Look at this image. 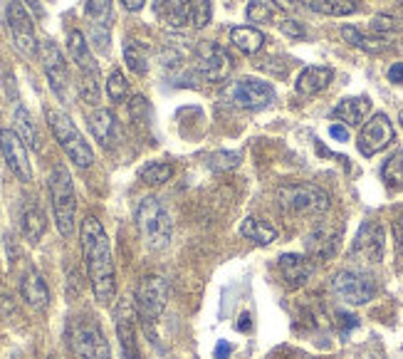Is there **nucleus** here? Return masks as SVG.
Here are the masks:
<instances>
[{
    "label": "nucleus",
    "mask_w": 403,
    "mask_h": 359,
    "mask_svg": "<svg viewBox=\"0 0 403 359\" xmlns=\"http://www.w3.org/2000/svg\"><path fill=\"white\" fill-rule=\"evenodd\" d=\"M89 129L92 137L101 144V147H111V144L119 139V124H116V116L109 109H97L89 116Z\"/></svg>",
    "instance_id": "nucleus-22"
},
{
    "label": "nucleus",
    "mask_w": 403,
    "mask_h": 359,
    "mask_svg": "<svg viewBox=\"0 0 403 359\" xmlns=\"http://www.w3.org/2000/svg\"><path fill=\"white\" fill-rule=\"evenodd\" d=\"M329 137L337 139V142H349V127L342 122L332 124V127H329Z\"/></svg>",
    "instance_id": "nucleus-44"
},
{
    "label": "nucleus",
    "mask_w": 403,
    "mask_h": 359,
    "mask_svg": "<svg viewBox=\"0 0 403 359\" xmlns=\"http://www.w3.org/2000/svg\"><path fill=\"white\" fill-rule=\"evenodd\" d=\"M85 13L92 20V25H104L109 28L111 23V0H87Z\"/></svg>",
    "instance_id": "nucleus-34"
},
{
    "label": "nucleus",
    "mask_w": 403,
    "mask_h": 359,
    "mask_svg": "<svg viewBox=\"0 0 403 359\" xmlns=\"http://www.w3.org/2000/svg\"><path fill=\"white\" fill-rule=\"evenodd\" d=\"M37 55H40L42 70H45L47 82H50V90L55 92L60 102H67L70 99V70H67L60 47L52 40H42L37 47Z\"/></svg>",
    "instance_id": "nucleus-8"
},
{
    "label": "nucleus",
    "mask_w": 403,
    "mask_h": 359,
    "mask_svg": "<svg viewBox=\"0 0 403 359\" xmlns=\"http://www.w3.org/2000/svg\"><path fill=\"white\" fill-rule=\"evenodd\" d=\"M70 347L80 359H109L111 349L94 317H77L70 324Z\"/></svg>",
    "instance_id": "nucleus-6"
},
{
    "label": "nucleus",
    "mask_w": 403,
    "mask_h": 359,
    "mask_svg": "<svg viewBox=\"0 0 403 359\" xmlns=\"http://www.w3.org/2000/svg\"><path fill=\"white\" fill-rule=\"evenodd\" d=\"M368 28H371V32H376V35H386V32L396 30V18H391V16H373L371 23H368Z\"/></svg>",
    "instance_id": "nucleus-40"
},
{
    "label": "nucleus",
    "mask_w": 403,
    "mask_h": 359,
    "mask_svg": "<svg viewBox=\"0 0 403 359\" xmlns=\"http://www.w3.org/2000/svg\"><path fill=\"white\" fill-rule=\"evenodd\" d=\"M240 236L247 238V241H252V243L257 245H270L278 241V228L270 226V223L260 221V218H245V221L240 223Z\"/></svg>",
    "instance_id": "nucleus-27"
},
{
    "label": "nucleus",
    "mask_w": 403,
    "mask_h": 359,
    "mask_svg": "<svg viewBox=\"0 0 403 359\" xmlns=\"http://www.w3.org/2000/svg\"><path fill=\"white\" fill-rule=\"evenodd\" d=\"M388 80H391L393 85H401L403 82V62H393V65L388 67Z\"/></svg>",
    "instance_id": "nucleus-45"
},
{
    "label": "nucleus",
    "mask_w": 403,
    "mask_h": 359,
    "mask_svg": "<svg viewBox=\"0 0 403 359\" xmlns=\"http://www.w3.org/2000/svg\"><path fill=\"white\" fill-rule=\"evenodd\" d=\"M193 0H161V18L168 28L181 30L191 23Z\"/></svg>",
    "instance_id": "nucleus-25"
},
{
    "label": "nucleus",
    "mask_w": 403,
    "mask_h": 359,
    "mask_svg": "<svg viewBox=\"0 0 403 359\" xmlns=\"http://www.w3.org/2000/svg\"><path fill=\"white\" fill-rule=\"evenodd\" d=\"M368 111H371V99L368 97H347V99H342L334 107L332 116L342 124H347V127H359V124H364Z\"/></svg>",
    "instance_id": "nucleus-19"
},
{
    "label": "nucleus",
    "mask_w": 403,
    "mask_h": 359,
    "mask_svg": "<svg viewBox=\"0 0 403 359\" xmlns=\"http://www.w3.org/2000/svg\"><path fill=\"white\" fill-rule=\"evenodd\" d=\"M92 45L99 52H109V28L104 25H92Z\"/></svg>",
    "instance_id": "nucleus-41"
},
{
    "label": "nucleus",
    "mask_w": 403,
    "mask_h": 359,
    "mask_svg": "<svg viewBox=\"0 0 403 359\" xmlns=\"http://www.w3.org/2000/svg\"><path fill=\"white\" fill-rule=\"evenodd\" d=\"M0 154L6 159L8 169L20 178L23 183L32 181V166L27 157V144L18 137L13 129H0Z\"/></svg>",
    "instance_id": "nucleus-14"
},
{
    "label": "nucleus",
    "mask_w": 403,
    "mask_h": 359,
    "mask_svg": "<svg viewBox=\"0 0 403 359\" xmlns=\"http://www.w3.org/2000/svg\"><path fill=\"white\" fill-rule=\"evenodd\" d=\"M230 352H232V347L223 339V342H218V347H216V359H225Z\"/></svg>",
    "instance_id": "nucleus-48"
},
{
    "label": "nucleus",
    "mask_w": 403,
    "mask_h": 359,
    "mask_svg": "<svg viewBox=\"0 0 403 359\" xmlns=\"http://www.w3.org/2000/svg\"><path fill=\"white\" fill-rule=\"evenodd\" d=\"M398 122H401V127H403V109H401V114H398Z\"/></svg>",
    "instance_id": "nucleus-52"
},
{
    "label": "nucleus",
    "mask_w": 403,
    "mask_h": 359,
    "mask_svg": "<svg viewBox=\"0 0 403 359\" xmlns=\"http://www.w3.org/2000/svg\"><path fill=\"white\" fill-rule=\"evenodd\" d=\"M211 18H213V8H211V0H196L193 3V13H191V23H193V28H206L208 23H211Z\"/></svg>",
    "instance_id": "nucleus-39"
},
{
    "label": "nucleus",
    "mask_w": 403,
    "mask_h": 359,
    "mask_svg": "<svg viewBox=\"0 0 403 359\" xmlns=\"http://www.w3.org/2000/svg\"><path fill=\"white\" fill-rule=\"evenodd\" d=\"M247 20H250V23H273L275 20V11L270 8V3H262V0H250V6H247Z\"/></svg>",
    "instance_id": "nucleus-38"
},
{
    "label": "nucleus",
    "mask_w": 403,
    "mask_h": 359,
    "mask_svg": "<svg viewBox=\"0 0 403 359\" xmlns=\"http://www.w3.org/2000/svg\"><path fill=\"white\" fill-rule=\"evenodd\" d=\"M275 196H278L280 208L292 216H319L332 206L329 193L314 183H283Z\"/></svg>",
    "instance_id": "nucleus-4"
},
{
    "label": "nucleus",
    "mask_w": 403,
    "mask_h": 359,
    "mask_svg": "<svg viewBox=\"0 0 403 359\" xmlns=\"http://www.w3.org/2000/svg\"><path fill=\"white\" fill-rule=\"evenodd\" d=\"M383 228L376 221H364L352 243V260L361 265H376L383 258Z\"/></svg>",
    "instance_id": "nucleus-10"
},
{
    "label": "nucleus",
    "mask_w": 403,
    "mask_h": 359,
    "mask_svg": "<svg viewBox=\"0 0 403 359\" xmlns=\"http://www.w3.org/2000/svg\"><path fill=\"white\" fill-rule=\"evenodd\" d=\"M332 290L349 305H366L376 295V280L359 270H342L334 275Z\"/></svg>",
    "instance_id": "nucleus-9"
},
{
    "label": "nucleus",
    "mask_w": 403,
    "mask_h": 359,
    "mask_svg": "<svg viewBox=\"0 0 403 359\" xmlns=\"http://www.w3.org/2000/svg\"><path fill=\"white\" fill-rule=\"evenodd\" d=\"M356 359H386V357H383L381 349H376V347H364L361 352L356 354Z\"/></svg>",
    "instance_id": "nucleus-46"
},
{
    "label": "nucleus",
    "mask_w": 403,
    "mask_h": 359,
    "mask_svg": "<svg viewBox=\"0 0 403 359\" xmlns=\"http://www.w3.org/2000/svg\"><path fill=\"white\" fill-rule=\"evenodd\" d=\"M228 99L240 109H265L275 102L273 85H267L262 80H240L230 85L228 90Z\"/></svg>",
    "instance_id": "nucleus-13"
},
{
    "label": "nucleus",
    "mask_w": 403,
    "mask_h": 359,
    "mask_svg": "<svg viewBox=\"0 0 403 359\" xmlns=\"http://www.w3.org/2000/svg\"><path fill=\"white\" fill-rule=\"evenodd\" d=\"M47 186H50V201H52V213H55V226L60 231L62 238H72L75 233V213H77V193H75V183L72 176L67 171V166L57 164L52 169L50 178H47Z\"/></svg>",
    "instance_id": "nucleus-2"
},
{
    "label": "nucleus",
    "mask_w": 403,
    "mask_h": 359,
    "mask_svg": "<svg viewBox=\"0 0 403 359\" xmlns=\"http://www.w3.org/2000/svg\"><path fill=\"white\" fill-rule=\"evenodd\" d=\"M45 116H47V124H50L52 134H55L57 144H60L62 152L70 157V162L82 169L92 166V164H94V152H92V147L85 142L82 132L77 129V124L72 122L70 116H67L65 111H57V109H47Z\"/></svg>",
    "instance_id": "nucleus-5"
},
{
    "label": "nucleus",
    "mask_w": 403,
    "mask_h": 359,
    "mask_svg": "<svg viewBox=\"0 0 403 359\" xmlns=\"http://www.w3.org/2000/svg\"><path fill=\"white\" fill-rule=\"evenodd\" d=\"M396 132H393V124L386 114H373L366 124L361 127V134L356 139V147L364 157H373V154L383 152L388 144L393 142Z\"/></svg>",
    "instance_id": "nucleus-15"
},
{
    "label": "nucleus",
    "mask_w": 403,
    "mask_h": 359,
    "mask_svg": "<svg viewBox=\"0 0 403 359\" xmlns=\"http://www.w3.org/2000/svg\"><path fill=\"white\" fill-rule=\"evenodd\" d=\"M6 18H8V28H11V35L16 47L23 55H35L37 52V40H35V25H32L30 13L25 11L20 0H11L6 8Z\"/></svg>",
    "instance_id": "nucleus-11"
},
{
    "label": "nucleus",
    "mask_w": 403,
    "mask_h": 359,
    "mask_svg": "<svg viewBox=\"0 0 403 359\" xmlns=\"http://www.w3.org/2000/svg\"><path fill=\"white\" fill-rule=\"evenodd\" d=\"M342 37L349 42V45L359 47V50H364V52H373V55L391 47V40H388V37H383V35H364L361 30H356V28H352V25L342 28Z\"/></svg>",
    "instance_id": "nucleus-26"
},
{
    "label": "nucleus",
    "mask_w": 403,
    "mask_h": 359,
    "mask_svg": "<svg viewBox=\"0 0 403 359\" xmlns=\"http://www.w3.org/2000/svg\"><path fill=\"white\" fill-rule=\"evenodd\" d=\"M116 337H119L121 359H142L137 334H134V315H131V305L126 300H121L116 308Z\"/></svg>",
    "instance_id": "nucleus-17"
},
{
    "label": "nucleus",
    "mask_w": 403,
    "mask_h": 359,
    "mask_svg": "<svg viewBox=\"0 0 403 359\" xmlns=\"http://www.w3.org/2000/svg\"><path fill=\"white\" fill-rule=\"evenodd\" d=\"M67 50H70L72 62L80 67V72H99L97 70L94 57H92L89 42H87V37L82 35L80 30H72L70 35H67Z\"/></svg>",
    "instance_id": "nucleus-23"
},
{
    "label": "nucleus",
    "mask_w": 403,
    "mask_h": 359,
    "mask_svg": "<svg viewBox=\"0 0 403 359\" xmlns=\"http://www.w3.org/2000/svg\"><path fill=\"white\" fill-rule=\"evenodd\" d=\"M168 280L161 275H147L137 288V312L144 324H154L168 305Z\"/></svg>",
    "instance_id": "nucleus-7"
},
{
    "label": "nucleus",
    "mask_w": 403,
    "mask_h": 359,
    "mask_svg": "<svg viewBox=\"0 0 403 359\" xmlns=\"http://www.w3.org/2000/svg\"><path fill=\"white\" fill-rule=\"evenodd\" d=\"M16 132L27 147L40 149V137H37V129H35V124H32L30 111H27L25 107H18L16 109Z\"/></svg>",
    "instance_id": "nucleus-30"
},
{
    "label": "nucleus",
    "mask_w": 403,
    "mask_h": 359,
    "mask_svg": "<svg viewBox=\"0 0 403 359\" xmlns=\"http://www.w3.org/2000/svg\"><path fill=\"white\" fill-rule=\"evenodd\" d=\"M23 3H25V6L30 8V11L35 13L37 18L42 16V3H40V0H23Z\"/></svg>",
    "instance_id": "nucleus-49"
},
{
    "label": "nucleus",
    "mask_w": 403,
    "mask_h": 359,
    "mask_svg": "<svg viewBox=\"0 0 403 359\" xmlns=\"http://www.w3.org/2000/svg\"><path fill=\"white\" fill-rule=\"evenodd\" d=\"M124 62L134 75H147L149 70V55L144 50V45H139L137 40H129L124 45Z\"/></svg>",
    "instance_id": "nucleus-31"
},
{
    "label": "nucleus",
    "mask_w": 403,
    "mask_h": 359,
    "mask_svg": "<svg viewBox=\"0 0 403 359\" xmlns=\"http://www.w3.org/2000/svg\"><path fill=\"white\" fill-rule=\"evenodd\" d=\"M80 238L92 293H94V298L101 305H109L116 295V275H114V258H111L109 236H106L99 218L87 216L82 221Z\"/></svg>",
    "instance_id": "nucleus-1"
},
{
    "label": "nucleus",
    "mask_w": 403,
    "mask_h": 359,
    "mask_svg": "<svg viewBox=\"0 0 403 359\" xmlns=\"http://www.w3.org/2000/svg\"><path fill=\"white\" fill-rule=\"evenodd\" d=\"M339 238H342V231H339L337 226H332V223H319L307 236V241H304L309 258L329 260L339 250Z\"/></svg>",
    "instance_id": "nucleus-16"
},
{
    "label": "nucleus",
    "mask_w": 403,
    "mask_h": 359,
    "mask_svg": "<svg viewBox=\"0 0 403 359\" xmlns=\"http://www.w3.org/2000/svg\"><path fill=\"white\" fill-rule=\"evenodd\" d=\"M45 228H47V218L45 213L40 211V206H37V203H25V208H23L20 213L23 236H25L30 243H37L42 238V233H45Z\"/></svg>",
    "instance_id": "nucleus-24"
},
{
    "label": "nucleus",
    "mask_w": 403,
    "mask_h": 359,
    "mask_svg": "<svg viewBox=\"0 0 403 359\" xmlns=\"http://www.w3.org/2000/svg\"><path fill=\"white\" fill-rule=\"evenodd\" d=\"M278 268H280V275H283V280L287 285H292V288H299V285H304L309 280V275L314 273L312 260L304 258V255H297V253L280 255Z\"/></svg>",
    "instance_id": "nucleus-18"
},
{
    "label": "nucleus",
    "mask_w": 403,
    "mask_h": 359,
    "mask_svg": "<svg viewBox=\"0 0 403 359\" xmlns=\"http://www.w3.org/2000/svg\"><path fill=\"white\" fill-rule=\"evenodd\" d=\"M80 97L87 104H99V72H80Z\"/></svg>",
    "instance_id": "nucleus-35"
},
{
    "label": "nucleus",
    "mask_w": 403,
    "mask_h": 359,
    "mask_svg": "<svg viewBox=\"0 0 403 359\" xmlns=\"http://www.w3.org/2000/svg\"><path fill=\"white\" fill-rule=\"evenodd\" d=\"M275 8H280V11H290V8L294 6V0H270Z\"/></svg>",
    "instance_id": "nucleus-50"
},
{
    "label": "nucleus",
    "mask_w": 403,
    "mask_h": 359,
    "mask_svg": "<svg viewBox=\"0 0 403 359\" xmlns=\"http://www.w3.org/2000/svg\"><path fill=\"white\" fill-rule=\"evenodd\" d=\"M232 70V57L216 42H201L196 50V72L206 82H223Z\"/></svg>",
    "instance_id": "nucleus-12"
},
{
    "label": "nucleus",
    "mask_w": 403,
    "mask_h": 359,
    "mask_svg": "<svg viewBox=\"0 0 403 359\" xmlns=\"http://www.w3.org/2000/svg\"><path fill=\"white\" fill-rule=\"evenodd\" d=\"M309 8L329 18H344L356 13V3L354 0H309Z\"/></svg>",
    "instance_id": "nucleus-29"
},
{
    "label": "nucleus",
    "mask_w": 403,
    "mask_h": 359,
    "mask_svg": "<svg viewBox=\"0 0 403 359\" xmlns=\"http://www.w3.org/2000/svg\"><path fill=\"white\" fill-rule=\"evenodd\" d=\"M20 295L32 310H45L50 305V290H47V283L37 270L25 273V278L20 283Z\"/></svg>",
    "instance_id": "nucleus-21"
},
{
    "label": "nucleus",
    "mask_w": 403,
    "mask_h": 359,
    "mask_svg": "<svg viewBox=\"0 0 403 359\" xmlns=\"http://www.w3.org/2000/svg\"><path fill=\"white\" fill-rule=\"evenodd\" d=\"M137 226L149 250H163L171 243L173 221L163 203L154 196H147L137 208Z\"/></svg>",
    "instance_id": "nucleus-3"
},
{
    "label": "nucleus",
    "mask_w": 403,
    "mask_h": 359,
    "mask_svg": "<svg viewBox=\"0 0 403 359\" xmlns=\"http://www.w3.org/2000/svg\"><path fill=\"white\" fill-rule=\"evenodd\" d=\"M381 178L388 188L403 191V152H396L386 164L381 166Z\"/></svg>",
    "instance_id": "nucleus-32"
},
{
    "label": "nucleus",
    "mask_w": 403,
    "mask_h": 359,
    "mask_svg": "<svg viewBox=\"0 0 403 359\" xmlns=\"http://www.w3.org/2000/svg\"><path fill=\"white\" fill-rule=\"evenodd\" d=\"M240 164V154L237 152H216L208 157V166L213 171H230Z\"/></svg>",
    "instance_id": "nucleus-37"
},
{
    "label": "nucleus",
    "mask_w": 403,
    "mask_h": 359,
    "mask_svg": "<svg viewBox=\"0 0 403 359\" xmlns=\"http://www.w3.org/2000/svg\"><path fill=\"white\" fill-rule=\"evenodd\" d=\"M121 3H124V8L131 13H139L144 6H147V0H121Z\"/></svg>",
    "instance_id": "nucleus-47"
},
{
    "label": "nucleus",
    "mask_w": 403,
    "mask_h": 359,
    "mask_svg": "<svg viewBox=\"0 0 403 359\" xmlns=\"http://www.w3.org/2000/svg\"><path fill=\"white\" fill-rule=\"evenodd\" d=\"M230 42L237 47V50L247 52V55H255V52L265 45V35H262L257 28L242 25V28H232L230 30Z\"/></svg>",
    "instance_id": "nucleus-28"
},
{
    "label": "nucleus",
    "mask_w": 403,
    "mask_h": 359,
    "mask_svg": "<svg viewBox=\"0 0 403 359\" xmlns=\"http://www.w3.org/2000/svg\"><path fill=\"white\" fill-rule=\"evenodd\" d=\"M247 327H250V315H242L240 317V322H237V329H240V332H247Z\"/></svg>",
    "instance_id": "nucleus-51"
},
{
    "label": "nucleus",
    "mask_w": 403,
    "mask_h": 359,
    "mask_svg": "<svg viewBox=\"0 0 403 359\" xmlns=\"http://www.w3.org/2000/svg\"><path fill=\"white\" fill-rule=\"evenodd\" d=\"M139 176H142V181L149 183V186H163V183L173 176V166L166 162H151L142 169Z\"/></svg>",
    "instance_id": "nucleus-33"
},
{
    "label": "nucleus",
    "mask_w": 403,
    "mask_h": 359,
    "mask_svg": "<svg viewBox=\"0 0 403 359\" xmlns=\"http://www.w3.org/2000/svg\"><path fill=\"white\" fill-rule=\"evenodd\" d=\"M280 30H283L290 40H302V37L307 35V32H304V28L299 25L297 20H292V18H285V20H280Z\"/></svg>",
    "instance_id": "nucleus-42"
},
{
    "label": "nucleus",
    "mask_w": 403,
    "mask_h": 359,
    "mask_svg": "<svg viewBox=\"0 0 403 359\" xmlns=\"http://www.w3.org/2000/svg\"><path fill=\"white\" fill-rule=\"evenodd\" d=\"M106 95H109L111 102H121L129 95V82L121 75V70H111L109 77H106Z\"/></svg>",
    "instance_id": "nucleus-36"
},
{
    "label": "nucleus",
    "mask_w": 403,
    "mask_h": 359,
    "mask_svg": "<svg viewBox=\"0 0 403 359\" xmlns=\"http://www.w3.org/2000/svg\"><path fill=\"white\" fill-rule=\"evenodd\" d=\"M393 238H396V253L403 260V211L393 218Z\"/></svg>",
    "instance_id": "nucleus-43"
},
{
    "label": "nucleus",
    "mask_w": 403,
    "mask_h": 359,
    "mask_svg": "<svg viewBox=\"0 0 403 359\" xmlns=\"http://www.w3.org/2000/svg\"><path fill=\"white\" fill-rule=\"evenodd\" d=\"M334 80V70L332 67H322V65H312V67H304L297 77V92L304 97H312L317 92L327 90L329 82Z\"/></svg>",
    "instance_id": "nucleus-20"
}]
</instances>
